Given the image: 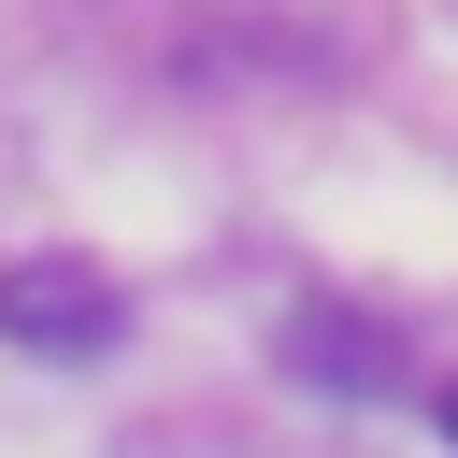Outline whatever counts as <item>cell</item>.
Masks as SVG:
<instances>
[{"label": "cell", "instance_id": "1", "mask_svg": "<svg viewBox=\"0 0 458 458\" xmlns=\"http://www.w3.org/2000/svg\"><path fill=\"white\" fill-rule=\"evenodd\" d=\"M114 329H129V286L100 258H72V243L0 258V344L14 358H114Z\"/></svg>", "mask_w": 458, "mask_h": 458}, {"label": "cell", "instance_id": "2", "mask_svg": "<svg viewBox=\"0 0 458 458\" xmlns=\"http://www.w3.org/2000/svg\"><path fill=\"white\" fill-rule=\"evenodd\" d=\"M286 372H315V386H386L401 358H386V329H358V315H301V329H286Z\"/></svg>", "mask_w": 458, "mask_h": 458}, {"label": "cell", "instance_id": "3", "mask_svg": "<svg viewBox=\"0 0 458 458\" xmlns=\"http://www.w3.org/2000/svg\"><path fill=\"white\" fill-rule=\"evenodd\" d=\"M444 444H458V386H444Z\"/></svg>", "mask_w": 458, "mask_h": 458}]
</instances>
